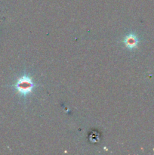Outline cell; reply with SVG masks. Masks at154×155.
<instances>
[{
	"label": "cell",
	"instance_id": "cell-1",
	"mask_svg": "<svg viewBox=\"0 0 154 155\" xmlns=\"http://www.w3.org/2000/svg\"><path fill=\"white\" fill-rule=\"evenodd\" d=\"M14 86L18 93L24 96H27L33 92L35 85L30 77L24 75L18 78Z\"/></svg>",
	"mask_w": 154,
	"mask_h": 155
},
{
	"label": "cell",
	"instance_id": "cell-2",
	"mask_svg": "<svg viewBox=\"0 0 154 155\" xmlns=\"http://www.w3.org/2000/svg\"><path fill=\"white\" fill-rule=\"evenodd\" d=\"M123 42L127 48H128L129 49H134L137 47V45L139 43V39L135 34L130 33L125 36Z\"/></svg>",
	"mask_w": 154,
	"mask_h": 155
}]
</instances>
